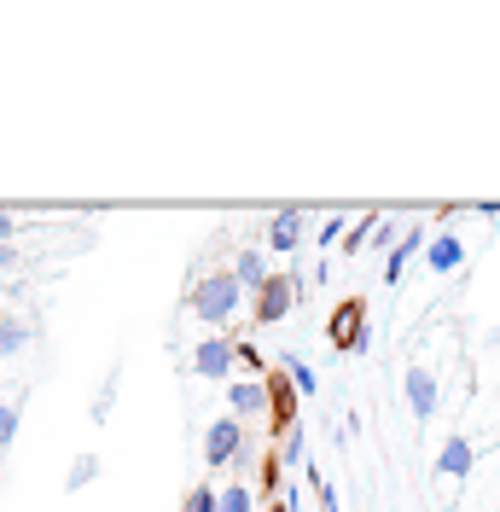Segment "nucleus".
I'll return each instance as SVG.
<instances>
[{
	"label": "nucleus",
	"instance_id": "nucleus-1",
	"mask_svg": "<svg viewBox=\"0 0 500 512\" xmlns=\"http://www.w3.org/2000/svg\"><path fill=\"white\" fill-rule=\"evenodd\" d=\"M239 303H245V286H239L233 268H216V274H204V280L192 286V315L204 320L210 332H221L227 320L239 315Z\"/></svg>",
	"mask_w": 500,
	"mask_h": 512
},
{
	"label": "nucleus",
	"instance_id": "nucleus-2",
	"mask_svg": "<svg viewBox=\"0 0 500 512\" xmlns=\"http://www.w3.org/2000/svg\"><path fill=\"white\" fill-rule=\"evenodd\" d=\"M297 274H274V280H268V286L256 291V309H250V320H256V326H274V320H285L291 315V309H297Z\"/></svg>",
	"mask_w": 500,
	"mask_h": 512
},
{
	"label": "nucleus",
	"instance_id": "nucleus-3",
	"mask_svg": "<svg viewBox=\"0 0 500 512\" xmlns=\"http://www.w3.org/2000/svg\"><path fill=\"white\" fill-rule=\"evenodd\" d=\"M192 373H204V379H233V373H239V344L221 338V332H210V338L192 350Z\"/></svg>",
	"mask_w": 500,
	"mask_h": 512
},
{
	"label": "nucleus",
	"instance_id": "nucleus-4",
	"mask_svg": "<svg viewBox=\"0 0 500 512\" xmlns=\"http://www.w3.org/2000/svg\"><path fill=\"white\" fill-rule=\"evenodd\" d=\"M245 425H239V419L233 414H221L216 425H210V431H204V460H210V466H233V460H239V454H245Z\"/></svg>",
	"mask_w": 500,
	"mask_h": 512
},
{
	"label": "nucleus",
	"instance_id": "nucleus-5",
	"mask_svg": "<svg viewBox=\"0 0 500 512\" xmlns=\"http://www.w3.org/2000/svg\"><path fill=\"white\" fill-rule=\"evenodd\" d=\"M268 379H233L227 384V414L233 419H250V414H268Z\"/></svg>",
	"mask_w": 500,
	"mask_h": 512
},
{
	"label": "nucleus",
	"instance_id": "nucleus-6",
	"mask_svg": "<svg viewBox=\"0 0 500 512\" xmlns=\"http://www.w3.org/2000/svg\"><path fill=\"white\" fill-rule=\"evenodd\" d=\"M407 408H413L419 419H431L442 408V384H437L431 367H407Z\"/></svg>",
	"mask_w": 500,
	"mask_h": 512
},
{
	"label": "nucleus",
	"instance_id": "nucleus-7",
	"mask_svg": "<svg viewBox=\"0 0 500 512\" xmlns=\"http://www.w3.org/2000/svg\"><path fill=\"white\" fill-rule=\"evenodd\" d=\"M268 402H274V408H268V419H274L280 431H291V425H297V402H303V396H297V384L285 379L280 367L268 373Z\"/></svg>",
	"mask_w": 500,
	"mask_h": 512
},
{
	"label": "nucleus",
	"instance_id": "nucleus-8",
	"mask_svg": "<svg viewBox=\"0 0 500 512\" xmlns=\"http://www.w3.org/2000/svg\"><path fill=\"white\" fill-rule=\"evenodd\" d=\"M361 332H367V303H361V297H344L338 315H332V344H338V350H355Z\"/></svg>",
	"mask_w": 500,
	"mask_h": 512
},
{
	"label": "nucleus",
	"instance_id": "nucleus-9",
	"mask_svg": "<svg viewBox=\"0 0 500 512\" xmlns=\"http://www.w3.org/2000/svg\"><path fill=\"white\" fill-rule=\"evenodd\" d=\"M425 262H431V274H454V268L466 262V245H460L454 233H437V239L425 245Z\"/></svg>",
	"mask_w": 500,
	"mask_h": 512
},
{
	"label": "nucleus",
	"instance_id": "nucleus-10",
	"mask_svg": "<svg viewBox=\"0 0 500 512\" xmlns=\"http://www.w3.org/2000/svg\"><path fill=\"white\" fill-rule=\"evenodd\" d=\"M233 274H239V286L245 291H262L268 280H274V274H268V256L256 251V245H245V251L233 256Z\"/></svg>",
	"mask_w": 500,
	"mask_h": 512
},
{
	"label": "nucleus",
	"instance_id": "nucleus-11",
	"mask_svg": "<svg viewBox=\"0 0 500 512\" xmlns=\"http://www.w3.org/2000/svg\"><path fill=\"white\" fill-rule=\"evenodd\" d=\"M268 245H274V251H297V245H303V210H280V216L268 222Z\"/></svg>",
	"mask_w": 500,
	"mask_h": 512
},
{
	"label": "nucleus",
	"instance_id": "nucleus-12",
	"mask_svg": "<svg viewBox=\"0 0 500 512\" xmlns=\"http://www.w3.org/2000/svg\"><path fill=\"white\" fill-rule=\"evenodd\" d=\"M425 239H431L425 227H407V233H402V245H396V251H390V262H384V280H390V286H402V268H407V256L419 251Z\"/></svg>",
	"mask_w": 500,
	"mask_h": 512
},
{
	"label": "nucleus",
	"instance_id": "nucleus-13",
	"mask_svg": "<svg viewBox=\"0 0 500 512\" xmlns=\"http://www.w3.org/2000/svg\"><path fill=\"white\" fill-rule=\"evenodd\" d=\"M437 472H442V478H466V472H471V443H466V437H448V443H442Z\"/></svg>",
	"mask_w": 500,
	"mask_h": 512
},
{
	"label": "nucleus",
	"instance_id": "nucleus-14",
	"mask_svg": "<svg viewBox=\"0 0 500 512\" xmlns=\"http://www.w3.org/2000/svg\"><path fill=\"white\" fill-rule=\"evenodd\" d=\"M274 367H280L285 379L297 384V396H314V390H320V379H314V367H309V361H303L297 350H285L280 361H274Z\"/></svg>",
	"mask_w": 500,
	"mask_h": 512
},
{
	"label": "nucleus",
	"instance_id": "nucleus-15",
	"mask_svg": "<svg viewBox=\"0 0 500 512\" xmlns=\"http://www.w3.org/2000/svg\"><path fill=\"white\" fill-rule=\"evenodd\" d=\"M216 512H256V489H250V483H227Z\"/></svg>",
	"mask_w": 500,
	"mask_h": 512
},
{
	"label": "nucleus",
	"instance_id": "nucleus-16",
	"mask_svg": "<svg viewBox=\"0 0 500 512\" xmlns=\"http://www.w3.org/2000/svg\"><path fill=\"white\" fill-rule=\"evenodd\" d=\"M30 344V320H0V361Z\"/></svg>",
	"mask_w": 500,
	"mask_h": 512
},
{
	"label": "nucleus",
	"instance_id": "nucleus-17",
	"mask_svg": "<svg viewBox=\"0 0 500 512\" xmlns=\"http://www.w3.org/2000/svg\"><path fill=\"white\" fill-rule=\"evenodd\" d=\"M303 454H309V437H303V425H291V431H285V443H280V460H285V466H309Z\"/></svg>",
	"mask_w": 500,
	"mask_h": 512
},
{
	"label": "nucleus",
	"instance_id": "nucleus-18",
	"mask_svg": "<svg viewBox=\"0 0 500 512\" xmlns=\"http://www.w3.org/2000/svg\"><path fill=\"white\" fill-rule=\"evenodd\" d=\"M94 478H99V460H94V454H82V460H76V466L64 472V489L76 495V489H88V483H94Z\"/></svg>",
	"mask_w": 500,
	"mask_h": 512
},
{
	"label": "nucleus",
	"instance_id": "nucleus-19",
	"mask_svg": "<svg viewBox=\"0 0 500 512\" xmlns=\"http://www.w3.org/2000/svg\"><path fill=\"white\" fill-rule=\"evenodd\" d=\"M216 501H221V489H210V483H198V489L187 495V507H181V512H216Z\"/></svg>",
	"mask_w": 500,
	"mask_h": 512
},
{
	"label": "nucleus",
	"instance_id": "nucleus-20",
	"mask_svg": "<svg viewBox=\"0 0 500 512\" xmlns=\"http://www.w3.org/2000/svg\"><path fill=\"white\" fill-rule=\"evenodd\" d=\"M12 437H18V408H6V402H0V448L12 443Z\"/></svg>",
	"mask_w": 500,
	"mask_h": 512
},
{
	"label": "nucleus",
	"instance_id": "nucleus-21",
	"mask_svg": "<svg viewBox=\"0 0 500 512\" xmlns=\"http://www.w3.org/2000/svg\"><path fill=\"white\" fill-rule=\"evenodd\" d=\"M344 233H349V222H338V216H332V222L320 227V245H344Z\"/></svg>",
	"mask_w": 500,
	"mask_h": 512
},
{
	"label": "nucleus",
	"instance_id": "nucleus-22",
	"mask_svg": "<svg viewBox=\"0 0 500 512\" xmlns=\"http://www.w3.org/2000/svg\"><path fill=\"white\" fill-rule=\"evenodd\" d=\"M373 245H378V251H396V227L378 222V227H373Z\"/></svg>",
	"mask_w": 500,
	"mask_h": 512
},
{
	"label": "nucleus",
	"instance_id": "nucleus-23",
	"mask_svg": "<svg viewBox=\"0 0 500 512\" xmlns=\"http://www.w3.org/2000/svg\"><path fill=\"white\" fill-rule=\"evenodd\" d=\"M0 268H18V245H0Z\"/></svg>",
	"mask_w": 500,
	"mask_h": 512
},
{
	"label": "nucleus",
	"instance_id": "nucleus-24",
	"mask_svg": "<svg viewBox=\"0 0 500 512\" xmlns=\"http://www.w3.org/2000/svg\"><path fill=\"white\" fill-rule=\"evenodd\" d=\"M0 245H12V216L0 210Z\"/></svg>",
	"mask_w": 500,
	"mask_h": 512
},
{
	"label": "nucleus",
	"instance_id": "nucleus-25",
	"mask_svg": "<svg viewBox=\"0 0 500 512\" xmlns=\"http://www.w3.org/2000/svg\"><path fill=\"white\" fill-rule=\"evenodd\" d=\"M291 507H297V495H285V501H274L268 512H291Z\"/></svg>",
	"mask_w": 500,
	"mask_h": 512
}]
</instances>
